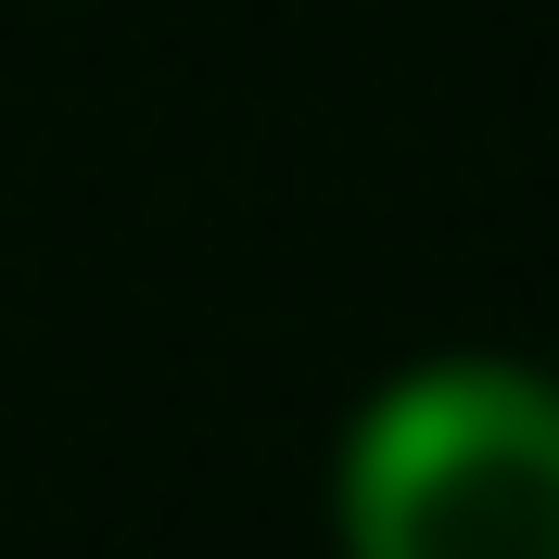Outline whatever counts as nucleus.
<instances>
[{
	"label": "nucleus",
	"mask_w": 559,
	"mask_h": 559,
	"mask_svg": "<svg viewBox=\"0 0 559 559\" xmlns=\"http://www.w3.org/2000/svg\"><path fill=\"white\" fill-rule=\"evenodd\" d=\"M344 559H559V382L445 356L344 432Z\"/></svg>",
	"instance_id": "obj_1"
}]
</instances>
